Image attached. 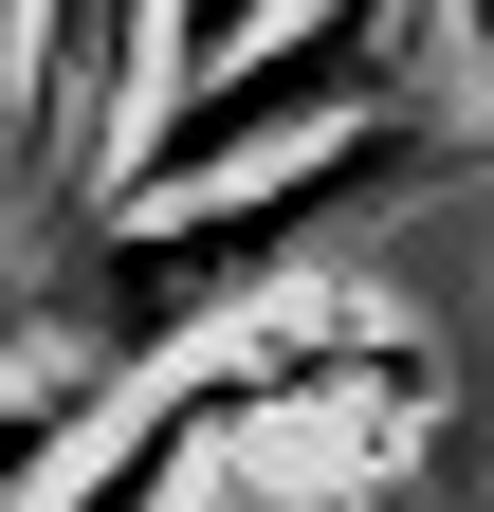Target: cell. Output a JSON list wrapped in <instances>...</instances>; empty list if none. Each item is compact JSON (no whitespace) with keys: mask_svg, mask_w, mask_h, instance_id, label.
<instances>
[{"mask_svg":"<svg viewBox=\"0 0 494 512\" xmlns=\"http://www.w3.org/2000/svg\"><path fill=\"white\" fill-rule=\"evenodd\" d=\"M440 165H458V110H403V128H348V147L275 165V183L147 202V220H110V238H74V256H37V330H55L74 384H129V403H147L165 366H202V348L257 330V311H293V275H312L348 220L421 202Z\"/></svg>","mask_w":494,"mask_h":512,"instance_id":"1","label":"cell"},{"mask_svg":"<svg viewBox=\"0 0 494 512\" xmlns=\"http://www.w3.org/2000/svg\"><path fill=\"white\" fill-rule=\"evenodd\" d=\"M0 366H55V330H37V256H19V220H0Z\"/></svg>","mask_w":494,"mask_h":512,"instance_id":"3","label":"cell"},{"mask_svg":"<svg viewBox=\"0 0 494 512\" xmlns=\"http://www.w3.org/2000/svg\"><path fill=\"white\" fill-rule=\"evenodd\" d=\"M257 19H312V0H165V92H202L257 55Z\"/></svg>","mask_w":494,"mask_h":512,"instance_id":"2","label":"cell"},{"mask_svg":"<svg viewBox=\"0 0 494 512\" xmlns=\"http://www.w3.org/2000/svg\"><path fill=\"white\" fill-rule=\"evenodd\" d=\"M458 19V55H476V128H494V0H440Z\"/></svg>","mask_w":494,"mask_h":512,"instance_id":"5","label":"cell"},{"mask_svg":"<svg viewBox=\"0 0 494 512\" xmlns=\"http://www.w3.org/2000/svg\"><path fill=\"white\" fill-rule=\"evenodd\" d=\"M19 74H37V0H0V147H19Z\"/></svg>","mask_w":494,"mask_h":512,"instance_id":"4","label":"cell"}]
</instances>
